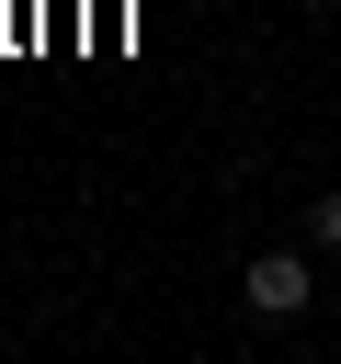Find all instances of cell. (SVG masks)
<instances>
[{
	"instance_id": "1",
	"label": "cell",
	"mask_w": 341,
	"mask_h": 364,
	"mask_svg": "<svg viewBox=\"0 0 341 364\" xmlns=\"http://www.w3.org/2000/svg\"><path fill=\"white\" fill-rule=\"evenodd\" d=\"M307 296H318V284H307V262H296V250H261V262L239 273V307H250V318H296Z\"/></svg>"
},
{
	"instance_id": "2",
	"label": "cell",
	"mask_w": 341,
	"mask_h": 364,
	"mask_svg": "<svg viewBox=\"0 0 341 364\" xmlns=\"http://www.w3.org/2000/svg\"><path fill=\"white\" fill-rule=\"evenodd\" d=\"M307 239H318V250H341V193H318V205H307Z\"/></svg>"
}]
</instances>
